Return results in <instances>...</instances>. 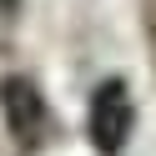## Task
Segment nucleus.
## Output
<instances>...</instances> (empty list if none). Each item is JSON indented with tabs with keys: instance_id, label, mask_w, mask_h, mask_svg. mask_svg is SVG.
I'll list each match as a JSON object with an SVG mask.
<instances>
[{
	"instance_id": "obj_1",
	"label": "nucleus",
	"mask_w": 156,
	"mask_h": 156,
	"mask_svg": "<svg viewBox=\"0 0 156 156\" xmlns=\"http://www.w3.org/2000/svg\"><path fill=\"white\" fill-rule=\"evenodd\" d=\"M131 121H136V111H131L126 86L106 81L101 91H96V101H91V141L101 146V151H121L126 136H131Z\"/></svg>"
},
{
	"instance_id": "obj_2",
	"label": "nucleus",
	"mask_w": 156,
	"mask_h": 156,
	"mask_svg": "<svg viewBox=\"0 0 156 156\" xmlns=\"http://www.w3.org/2000/svg\"><path fill=\"white\" fill-rule=\"evenodd\" d=\"M0 106H5V121H10V131L20 136V141H35L45 126V106L41 96H35L30 81H5L0 86Z\"/></svg>"
},
{
	"instance_id": "obj_3",
	"label": "nucleus",
	"mask_w": 156,
	"mask_h": 156,
	"mask_svg": "<svg viewBox=\"0 0 156 156\" xmlns=\"http://www.w3.org/2000/svg\"><path fill=\"white\" fill-rule=\"evenodd\" d=\"M5 5H10V0H5Z\"/></svg>"
}]
</instances>
